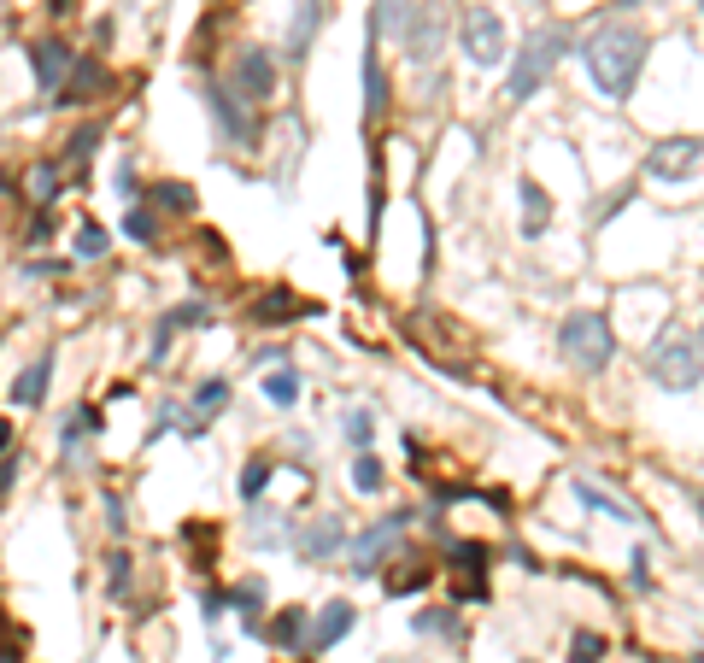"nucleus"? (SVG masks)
<instances>
[{
    "label": "nucleus",
    "instance_id": "obj_1",
    "mask_svg": "<svg viewBox=\"0 0 704 663\" xmlns=\"http://www.w3.org/2000/svg\"><path fill=\"white\" fill-rule=\"evenodd\" d=\"M646 53H652V36L616 18V24H599L581 42V65H587L593 89L605 94V100H628L634 83H640V71H646Z\"/></svg>",
    "mask_w": 704,
    "mask_h": 663
},
{
    "label": "nucleus",
    "instance_id": "obj_2",
    "mask_svg": "<svg viewBox=\"0 0 704 663\" xmlns=\"http://www.w3.org/2000/svg\"><path fill=\"white\" fill-rule=\"evenodd\" d=\"M558 347L570 358L581 376H605L616 358V335H611V317L605 311H570L564 329H558Z\"/></svg>",
    "mask_w": 704,
    "mask_h": 663
},
{
    "label": "nucleus",
    "instance_id": "obj_3",
    "mask_svg": "<svg viewBox=\"0 0 704 663\" xmlns=\"http://www.w3.org/2000/svg\"><path fill=\"white\" fill-rule=\"evenodd\" d=\"M646 370H652V382H658L663 394H693L704 382V341L687 335V329H669L658 347H652Z\"/></svg>",
    "mask_w": 704,
    "mask_h": 663
},
{
    "label": "nucleus",
    "instance_id": "obj_4",
    "mask_svg": "<svg viewBox=\"0 0 704 663\" xmlns=\"http://www.w3.org/2000/svg\"><path fill=\"white\" fill-rule=\"evenodd\" d=\"M564 47H570V36H564L558 24L528 30V42L511 53V100H534V94H540V83L552 77V65L564 59Z\"/></svg>",
    "mask_w": 704,
    "mask_h": 663
},
{
    "label": "nucleus",
    "instance_id": "obj_5",
    "mask_svg": "<svg viewBox=\"0 0 704 663\" xmlns=\"http://www.w3.org/2000/svg\"><path fill=\"white\" fill-rule=\"evenodd\" d=\"M458 42H464V53H470V65H476V71H493V65H505V59H511L505 18H499L493 6H464V18H458Z\"/></svg>",
    "mask_w": 704,
    "mask_h": 663
},
{
    "label": "nucleus",
    "instance_id": "obj_6",
    "mask_svg": "<svg viewBox=\"0 0 704 663\" xmlns=\"http://www.w3.org/2000/svg\"><path fill=\"white\" fill-rule=\"evenodd\" d=\"M405 59L411 65H435L440 47H446V0H411V18H405Z\"/></svg>",
    "mask_w": 704,
    "mask_h": 663
},
{
    "label": "nucleus",
    "instance_id": "obj_7",
    "mask_svg": "<svg viewBox=\"0 0 704 663\" xmlns=\"http://www.w3.org/2000/svg\"><path fill=\"white\" fill-rule=\"evenodd\" d=\"M276 53L270 47H241L235 53V65H229V89L241 106H264V100H276Z\"/></svg>",
    "mask_w": 704,
    "mask_h": 663
},
{
    "label": "nucleus",
    "instance_id": "obj_8",
    "mask_svg": "<svg viewBox=\"0 0 704 663\" xmlns=\"http://www.w3.org/2000/svg\"><path fill=\"white\" fill-rule=\"evenodd\" d=\"M405 511H394V517H382V523H370L364 534H352V546H347V564L352 575H382V564H388V552L399 546V534H405Z\"/></svg>",
    "mask_w": 704,
    "mask_h": 663
},
{
    "label": "nucleus",
    "instance_id": "obj_9",
    "mask_svg": "<svg viewBox=\"0 0 704 663\" xmlns=\"http://www.w3.org/2000/svg\"><path fill=\"white\" fill-rule=\"evenodd\" d=\"M699 159H704L699 135H669V141H658V147L646 153V171H652L658 182H681V177H693Z\"/></svg>",
    "mask_w": 704,
    "mask_h": 663
},
{
    "label": "nucleus",
    "instance_id": "obj_10",
    "mask_svg": "<svg viewBox=\"0 0 704 663\" xmlns=\"http://www.w3.org/2000/svg\"><path fill=\"white\" fill-rule=\"evenodd\" d=\"M206 112L218 118V130H223V141H253V118H247V106L235 100V89L229 83H206Z\"/></svg>",
    "mask_w": 704,
    "mask_h": 663
},
{
    "label": "nucleus",
    "instance_id": "obj_11",
    "mask_svg": "<svg viewBox=\"0 0 704 663\" xmlns=\"http://www.w3.org/2000/svg\"><path fill=\"white\" fill-rule=\"evenodd\" d=\"M30 71H36V83L42 89H65V77L77 71V53H71V42H59V36H47V42L30 47Z\"/></svg>",
    "mask_w": 704,
    "mask_h": 663
},
{
    "label": "nucleus",
    "instance_id": "obj_12",
    "mask_svg": "<svg viewBox=\"0 0 704 663\" xmlns=\"http://www.w3.org/2000/svg\"><path fill=\"white\" fill-rule=\"evenodd\" d=\"M341 546H347V523H341V517H317L311 529L294 534V552H300L306 564H323V558H335Z\"/></svg>",
    "mask_w": 704,
    "mask_h": 663
},
{
    "label": "nucleus",
    "instance_id": "obj_13",
    "mask_svg": "<svg viewBox=\"0 0 704 663\" xmlns=\"http://www.w3.org/2000/svg\"><path fill=\"white\" fill-rule=\"evenodd\" d=\"M106 83H112V77H106V65H100L94 53H77V71L65 77V89H59V106H88L94 94H106Z\"/></svg>",
    "mask_w": 704,
    "mask_h": 663
},
{
    "label": "nucleus",
    "instance_id": "obj_14",
    "mask_svg": "<svg viewBox=\"0 0 704 663\" xmlns=\"http://www.w3.org/2000/svg\"><path fill=\"white\" fill-rule=\"evenodd\" d=\"M53 364H59V353H53V347H42V353L30 358V370H18V382H12V405L36 411V405L47 399V382H53Z\"/></svg>",
    "mask_w": 704,
    "mask_h": 663
},
{
    "label": "nucleus",
    "instance_id": "obj_15",
    "mask_svg": "<svg viewBox=\"0 0 704 663\" xmlns=\"http://www.w3.org/2000/svg\"><path fill=\"white\" fill-rule=\"evenodd\" d=\"M352 622H358V605L352 599H329L323 611H317V622H311V640H306V652H329L341 634H347Z\"/></svg>",
    "mask_w": 704,
    "mask_h": 663
},
{
    "label": "nucleus",
    "instance_id": "obj_16",
    "mask_svg": "<svg viewBox=\"0 0 704 663\" xmlns=\"http://www.w3.org/2000/svg\"><path fill=\"white\" fill-rule=\"evenodd\" d=\"M317 24H323V0H300V12H294V24H288V42H282V59H306L311 42H317Z\"/></svg>",
    "mask_w": 704,
    "mask_h": 663
},
{
    "label": "nucleus",
    "instance_id": "obj_17",
    "mask_svg": "<svg viewBox=\"0 0 704 663\" xmlns=\"http://www.w3.org/2000/svg\"><path fill=\"white\" fill-rule=\"evenodd\" d=\"M306 300L300 294H288V288H264L259 300H253V323L259 329H270V323H294V317H306Z\"/></svg>",
    "mask_w": 704,
    "mask_h": 663
},
{
    "label": "nucleus",
    "instance_id": "obj_18",
    "mask_svg": "<svg viewBox=\"0 0 704 663\" xmlns=\"http://www.w3.org/2000/svg\"><path fill=\"white\" fill-rule=\"evenodd\" d=\"M100 141H106V124H100V118H88L83 130H77L71 141H65V153H59V171L83 177V171H88V159H94V147H100Z\"/></svg>",
    "mask_w": 704,
    "mask_h": 663
},
{
    "label": "nucleus",
    "instance_id": "obj_19",
    "mask_svg": "<svg viewBox=\"0 0 704 663\" xmlns=\"http://www.w3.org/2000/svg\"><path fill=\"white\" fill-rule=\"evenodd\" d=\"M388 106H394V89H388V71H382L376 42H370V53H364V112H370V118H382Z\"/></svg>",
    "mask_w": 704,
    "mask_h": 663
},
{
    "label": "nucleus",
    "instance_id": "obj_20",
    "mask_svg": "<svg viewBox=\"0 0 704 663\" xmlns=\"http://www.w3.org/2000/svg\"><path fill=\"white\" fill-rule=\"evenodd\" d=\"M575 499H581L587 511H605V517H616V523H640V511H634V505H622L616 493H605V487L587 482V476H575Z\"/></svg>",
    "mask_w": 704,
    "mask_h": 663
},
{
    "label": "nucleus",
    "instance_id": "obj_21",
    "mask_svg": "<svg viewBox=\"0 0 704 663\" xmlns=\"http://www.w3.org/2000/svg\"><path fill=\"white\" fill-rule=\"evenodd\" d=\"M405 18H411V0H376L370 6V42L405 36Z\"/></svg>",
    "mask_w": 704,
    "mask_h": 663
},
{
    "label": "nucleus",
    "instance_id": "obj_22",
    "mask_svg": "<svg viewBox=\"0 0 704 663\" xmlns=\"http://www.w3.org/2000/svg\"><path fill=\"white\" fill-rule=\"evenodd\" d=\"M517 194H523V235L534 241V235L552 223V200H546V188H540L534 177H523V188H517Z\"/></svg>",
    "mask_w": 704,
    "mask_h": 663
},
{
    "label": "nucleus",
    "instance_id": "obj_23",
    "mask_svg": "<svg viewBox=\"0 0 704 663\" xmlns=\"http://www.w3.org/2000/svg\"><path fill=\"white\" fill-rule=\"evenodd\" d=\"M264 640H270V646H282V652L306 646V640H311V634H306V611H282V617L264 628Z\"/></svg>",
    "mask_w": 704,
    "mask_h": 663
},
{
    "label": "nucleus",
    "instance_id": "obj_24",
    "mask_svg": "<svg viewBox=\"0 0 704 663\" xmlns=\"http://www.w3.org/2000/svg\"><path fill=\"white\" fill-rule=\"evenodd\" d=\"M223 405H229V382H223V376H212V382H200V388H194V405H188V411L212 429V417H218Z\"/></svg>",
    "mask_w": 704,
    "mask_h": 663
},
{
    "label": "nucleus",
    "instance_id": "obj_25",
    "mask_svg": "<svg viewBox=\"0 0 704 663\" xmlns=\"http://www.w3.org/2000/svg\"><path fill=\"white\" fill-rule=\"evenodd\" d=\"M94 429H100V411H94V405H77V411H71L65 423H59V446L71 452V446H83Z\"/></svg>",
    "mask_w": 704,
    "mask_h": 663
},
{
    "label": "nucleus",
    "instance_id": "obj_26",
    "mask_svg": "<svg viewBox=\"0 0 704 663\" xmlns=\"http://www.w3.org/2000/svg\"><path fill=\"white\" fill-rule=\"evenodd\" d=\"M341 435H347L352 452H370V441H376V417H370L364 405H352L347 417H341Z\"/></svg>",
    "mask_w": 704,
    "mask_h": 663
},
{
    "label": "nucleus",
    "instance_id": "obj_27",
    "mask_svg": "<svg viewBox=\"0 0 704 663\" xmlns=\"http://www.w3.org/2000/svg\"><path fill=\"white\" fill-rule=\"evenodd\" d=\"M147 194H153V206H159V212H182V218L194 212V188H188V182H153Z\"/></svg>",
    "mask_w": 704,
    "mask_h": 663
},
{
    "label": "nucleus",
    "instance_id": "obj_28",
    "mask_svg": "<svg viewBox=\"0 0 704 663\" xmlns=\"http://www.w3.org/2000/svg\"><path fill=\"white\" fill-rule=\"evenodd\" d=\"M124 235L141 241V247H159V212H153V206H130V212H124Z\"/></svg>",
    "mask_w": 704,
    "mask_h": 663
},
{
    "label": "nucleus",
    "instance_id": "obj_29",
    "mask_svg": "<svg viewBox=\"0 0 704 663\" xmlns=\"http://www.w3.org/2000/svg\"><path fill=\"white\" fill-rule=\"evenodd\" d=\"M106 587H112L118 599H130V587H135V564H130V552H124V546H112V552H106Z\"/></svg>",
    "mask_w": 704,
    "mask_h": 663
},
{
    "label": "nucleus",
    "instance_id": "obj_30",
    "mask_svg": "<svg viewBox=\"0 0 704 663\" xmlns=\"http://www.w3.org/2000/svg\"><path fill=\"white\" fill-rule=\"evenodd\" d=\"M159 323H165L171 335L176 329H200V323H212V306H206V300H182V306H171Z\"/></svg>",
    "mask_w": 704,
    "mask_h": 663
},
{
    "label": "nucleus",
    "instance_id": "obj_31",
    "mask_svg": "<svg viewBox=\"0 0 704 663\" xmlns=\"http://www.w3.org/2000/svg\"><path fill=\"white\" fill-rule=\"evenodd\" d=\"M264 399L288 411V405L300 399V376H294V370H270V376H264Z\"/></svg>",
    "mask_w": 704,
    "mask_h": 663
},
{
    "label": "nucleus",
    "instance_id": "obj_32",
    "mask_svg": "<svg viewBox=\"0 0 704 663\" xmlns=\"http://www.w3.org/2000/svg\"><path fill=\"white\" fill-rule=\"evenodd\" d=\"M352 487H358V493H382V487H388V476H382V458L358 452V458H352Z\"/></svg>",
    "mask_w": 704,
    "mask_h": 663
},
{
    "label": "nucleus",
    "instance_id": "obj_33",
    "mask_svg": "<svg viewBox=\"0 0 704 663\" xmlns=\"http://www.w3.org/2000/svg\"><path fill=\"white\" fill-rule=\"evenodd\" d=\"M59 177H65V171H59V165H36V171H30V200H36V206H53V200H59Z\"/></svg>",
    "mask_w": 704,
    "mask_h": 663
},
{
    "label": "nucleus",
    "instance_id": "obj_34",
    "mask_svg": "<svg viewBox=\"0 0 704 663\" xmlns=\"http://www.w3.org/2000/svg\"><path fill=\"white\" fill-rule=\"evenodd\" d=\"M229 605H235L241 617H259V611H264V581H235V593H229Z\"/></svg>",
    "mask_w": 704,
    "mask_h": 663
},
{
    "label": "nucleus",
    "instance_id": "obj_35",
    "mask_svg": "<svg viewBox=\"0 0 704 663\" xmlns=\"http://www.w3.org/2000/svg\"><path fill=\"white\" fill-rule=\"evenodd\" d=\"M106 247H112V241H106V229H100V223H83L71 253H77V259H106Z\"/></svg>",
    "mask_w": 704,
    "mask_h": 663
},
{
    "label": "nucleus",
    "instance_id": "obj_36",
    "mask_svg": "<svg viewBox=\"0 0 704 663\" xmlns=\"http://www.w3.org/2000/svg\"><path fill=\"white\" fill-rule=\"evenodd\" d=\"M270 476H276V470H270L264 458H247V470H241V499H259L264 487H270Z\"/></svg>",
    "mask_w": 704,
    "mask_h": 663
},
{
    "label": "nucleus",
    "instance_id": "obj_37",
    "mask_svg": "<svg viewBox=\"0 0 704 663\" xmlns=\"http://www.w3.org/2000/svg\"><path fill=\"white\" fill-rule=\"evenodd\" d=\"M382 581H388V593H417V587H429V570H417V564H405V570H388L382 575Z\"/></svg>",
    "mask_w": 704,
    "mask_h": 663
},
{
    "label": "nucleus",
    "instance_id": "obj_38",
    "mask_svg": "<svg viewBox=\"0 0 704 663\" xmlns=\"http://www.w3.org/2000/svg\"><path fill=\"white\" fill-rule=\"evenodd\" d=\"M605 658V640L599 634H575L570 640V663H599Z\"/></svg>",
    "mask_w": 704,
    "mask_h": 663
},
{
    "label": "nucleus",
    "instance_id": "obj_39",
    "mask_svg": "<svg viewBox=\"0 0 704 663\" xmlns=\"http://www.w3.org/2000/svg\"><path fill=\"white\" fill-rule=\"evenodd\" d=\"M417 628H423V634H458V617H452V611H423Z\"/></svg>",
    "mask_w": 704,
    "mask_h": 663
},
{
    "label": "nucleus",
    "instance_id": "obj_40",
    "mask_svg": "<svg viewBox=\"0 0 704 663\" xmlns=\"http://www.w3.org/2000/svg\"><path fill=\"white\" fill-rule=\"evenodd\" d=\"M106 529H112V534L130 529V511H124V499H118V493H106Z\"/></svg>",
    "mask_w": 704,
    "mask_h": 663
},
{
    "label": "nucleus",
    "instance_id": "obj_41",
    "mask_svg": "<svg viewBox=\"0 0 704 663\" xmlns=\"http://www.w3.org/2000/svg\"><path fill=\"white\" fill-rule=\"evenodd\" d=\"M200 605H206V622H223V605H229V599H223L218 587H206V593H200Z\"/></svg>",
    "mask_w": 704,
    "mask_h": 663
},
{
    "label": "nucleus",
    "instance_id": "obj_42",
    "mask_svg": "<svg viewBox=\"0 0 704 663\" xmlns=\"http://www.w3.org/2000/svg\"><path fill=\"white\" fill-rule=\"evenodd\" d=\"M628 575H634V587H652V570H646V546H634V564H628Z\"/></svg>",
    "mask_w": 704,
    "mask_h": 663
},
{
    "label": "nucleus",
    "instance_id": "obj_43",
    "mask_svg": "<svg viewBox=\"0 0 704 663\" xmlns=\"http://www.w3.org/2000/svg\"><path fill=\"white\" fill-rule=\"evenodd\" d=\"M165 353H171V329H165V323H159V329H153V353H147V358H153V364H159V358H165Z\"/></svg>",
    "mask_w": 704,
    "mask_h": 663
},
{
    "label": "nucleus",
    "instance_id": "obj_44",
    "mask_svg": "<svg viewBox=\"0 0 704 663\" xmlns=\"http://www.w3.org/2000/svg\"><path fill=\"white\" fill-rule=\"evenodd\" d=\"M628 194H634V188H616L611 200H605V206H599V223L611 218V212H622V206H628Z\"/></svg>",
    "mask_w": 704,
    "mask_h": 663
},
{
    "label": "nucleus",
    "instance_id": "obj_45",
    "mask_svg": "<svg viewBox=\"0 0 704 663\" xmlns=\"http://www.w3.org/2000/svg\"><path fill=\"white\" fill-rule=\"evenodd\" d=\"M118 194H124V200H135V171H130V159L118 165Z\"/></svg>",
    "mask_w": 704,
    "mask_h": 663
},
{
    "label": "nucleus",
    "instance_id": "obj_46",
    "mask_svg": "<svg viewBox=\"0 0 704 663\" xmlns=\"http://www.w3.org/2000/svg\"><path fill=\"white\" fill-rule=\"evenodd\" d=\"M47 229H53V218H47V212H42V218L30 223V247H36V241H47Z\"/></svg>",
    "mask_w": 704,
    "mask_h": 663
},
{
    "label": "nucleus",
    "instance_id": "obj_47",
    "mask_svg": "<svg viewBox=\"0 0 704 663\" xmlns=\"http://www.w3.org/2000/svg\"><path fill=\"white\" fill-rule=\"evenodd\" d=\"M12 476H18V458H6V464H0V493L12 487Z\"/></svg>",
    "mask_w": 704,
    "mask_h": 663
},
{
    "label": "nucleus",
    "instance_id": "obj_48",
    "mask_svg": "<svg viewBox=\"0 0 704 663\" xmlns=\"http://www.w3.org/2000/svg\"><path fill=\"white\" fill-rule=\"evenodd\" d=\"M0 452H12V423L0 417Z\"/></svg>",
    "mask_w": 704,
    "mask_h": 663
},
{
    "label": "nucleus",
    "instance_id": "obj_49",
    "mask_svg": "<svg viewBox=\"0 0 704 663\" xmlns=\"http://www.w3.org/2000/svg\"><path fill=\"white\" fill-rule=\"evenodd\" d=\"M616 6H640V0H616Z\"/></svg>",
    "mask_w": 704,
    "mask_h": 663
},
{
    "label": "nucleus",
    "instance_id": "obj_50",
    "mask_svg": "<svg viewBox=\"0 0 704 663\" xmlns=\"http://www.w3.org/2000/svg\"><path fill=\"white\" fill-rule=\"evenodd\" d=\"M0 188H6V171H0Z\"/></svg>",
    "mask_w": 704,
    "mask_h": 663
},
{
    "label": "nucleus",
    "instance_id": "obj_51",
    "mask_svg": "<svg viewBox=\"0 0 704 663\" xmlns=\"http://www.w3.org/2000/svg\"><path fill=\"white\" fill-rule=\"evenodd\" d=\"M0 341H6V335H0Z\"/></svg>",
    "mask_w": 704,
    "mask_h": 663
}]
</instances>
